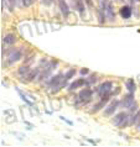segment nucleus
<instances>
[{"mask_svg":"<svg viewBox=\"0 0 140 147\" xmlns=\"http://www.w3.org/2000/svg\"><path fill=\"white\" fill-rule=\"evenodd\" d=\"M29 72H30V68H29L27 66H21V67L19 68V73H20L21 76H22V74H24V76H26Z\"/></svg>","mask_w":140,"mask_h":147,"instance_id":"obj_17","label":"nucleus"},{"mask_svg":"<svg viewBox=\"0 0 140 147\" xmlns=\"http://www.w3.org/2000/svg\"><path fill=\"white\" fill-rule=\"evenodd\" d=\"M139 122H140V110L133 116V124L134 125H139Z\"/></svg>","mask_w":140,"mask_h":147,"instance_id":"obj_19","label":"nucleus"},{"mask_svg":"<svg viewBox=\"0 0 140 147\" xmlns=\"http://www.w3.org/2000/svg\"><path fill=\"white\" fill-rule=\"evenodd\" d=\"M130 1H131V3H133V1H134V0H130Z\"/></svg>","mask_w":140,"mask_h":147,"instance_id":"obj_27","label":"nucleus"},{"mask_svg":"<svg viewBox=\"0 0 140 147\" xmlns=\"http://www.w3.org/2000/svg\"><path fill=\"white\" fill-rule=\"evenodd\" d=\"M119 104H120V103H119V100H114L113 103L110 104L109 107H108V108H107V109L104 110V114H105L107 116H110V115H113V113L115 111V110H117V108L119 107Z\"/></svg>","mask_w":140,"mask_h":147,"instance_id":"obj_6","label":"nucleus"},{"mask_svg":"<svg viewBox=\"0 0 140 147\" xmlns=\"http://www.w3.org/2000/svg\"><path fill=\"white\" fill-rule=\"evenodd\" d=\"M18 92H19V94H20V96H21V99H22L24 101H25V103H26V104H29V105H31V101H29V100H27V98H26L25 95H24V94H22L21 92H20V90H19V89H18Z\"/></svg>","mask_w":140,"mask_h":147,"instance_id":"obj_21","label":"nucleus"},{"mask_svg":"<svg viewBox=\"0 0 140 147\" xmlns=\"http://www.w3.org/2000/svg\"><path fill=\"white\" fill-rule=\"evenodd\" d=\"M81 73H82V74H87V73H88V69H87V68L81 69Z\"/></svg>","mask_w":140,"mask_h":147,"instance_id":"obj_25","label":"nucleus"},{"mask_svg":"<svg viewBox=\"0 0 140 147\" xmlns=\"http://www.w3.org/2000/svg\"><path fill=\"white\" fill-rule=\"evenodd\" d=\"M62 77H63V74H57L56 77H53V78L48 82V87L53 88V87H56L57 84H60L61 82H62Z\"/></svg>","mask_w":140,"mask_h":147,"instance_id":"obj_9","label":"nucleus"},{"mask_svg":"<svg viewBox=\"0 0 140 147\" xmlns=\"http://www.w3.org/2000/svg\"><path fill=\"white\" fill-rule=\"evenodd\" d=\"M39 73V68L37 69H35L34 72H29L27 74H26V80H32L36 77V74Z\"/></svg>","mask_w":140,"mask_h":147,"instance_id":"obj_16","label":"nucleus"},{"mask_svg":"<svg viewBox=\"0 0 140 147\" xmlns=\"http://www.w3.org/2000/svg\"><path fill=\"white\" fill-rule=\"evenodd\" d=\"M96 80H97V77L93 74V76H90L88 79H86V84H87V85H90V84L96 83Z\"/></svg>","mask_w":140,"mask_h":147,"instance_id":"obj_20","label":"nucleus"},{"mask_svg":"<svg viewBox=\"0 0 140 147\" xmlns=\"http://www.w3.org/2000/svg\"><path fill=\"white\" fill-rule=\"evenodd\" d=\"M125 85H126V88H128V90H129V93H134L135 92V88H137V87H135V83H134L133 79L126 80Z\"/></svg>","mask_w":140,"mask_h":147,"instance_id":"obj_14","label":"nucleus"},{"mask_svg":"<svg viewBox=\"0 0 140 147\" xmlns=\"http://www.w3.org/2000/svg\"><path fill=\"white\" fill-rule=\"evenodd\" d=\"M76 74V69L75 68H72V69H69V71L67 72V73H66V76H65V79H71L72 78V77L73 76H75Z\"/></svg>","mask_w":140,"mask_h":147,"instance_id":"obj_18","label":"nucleus"},{"mask_svg":"<svg viewBox=\"0 0 140 147\" xmlns=\"http://www.w3.org/2000/svg\"><path fill=\"white\" fill-rule=\"evenodd\" d=\"M83 84H86V79H83V78H82V79H78V80H75V82H73V83L69 85V88H68V89H69V90H75V89L80 88L81 85H83Z\"/></svg>","mask_w":140,"mask_h":147,"instance_id":"obj_12","label":"nucleus"},{"mask_svg":"<svg viewBox=\"0 0 140 147\" xmlns=\"http://www.w3.org/2000/svg\"><path fill=\"white\" fill-rule=\"evenodd\" d=\"M34 1H35V0H34Z\"/></svg>","mask_w":140,"mask_h":147,"instance_id":"obj_28","label":"nucleus"},{"mask_svg":"<svg viewBox=\"0 0 140 147\" xmlns=\"http://www.w3.org/2000/svg\"><path fill=\"white\" fill-rule=\"evenodd\" d=\"M112 88H113V83H112V82H104V83L101 84L99 87H98L97 92H98V94H99L101 96H103V95L109 94L110 90H112Z\"/></svg>","mask_w":140,"mask_h":147,"instance_id":"obj_3","label":"nucleus"},{"mask_svg":"<svg viewBox=\"0 0 140 147\" xmlns=\"http://www.w3.org/2000/svg\"><path fill=\"white\" fill-rule=\"evenodd\" d=\"M134 103H135V101H134V94H133V93L128 94V95L124 98V99L120 101L122 107H123V108H126V109H129Z\"/></svg>","mask_w":140,"mask_h":147,"instance_id":"obj_4","label":"nucleus"},{"mask_svg":"<svg viewBox=\"0 0 140 147\" xmlns=\"http://www.w3.org/2000/svg\"><path fill=\"white\" fill-rule=\"evenodd\" d=\"M86 3H87V5H89V6H92L93 4H92V0H84Z\"/></svg>","mask_w":140,"mask_h":147,"instance_id":"obj_26","label":"nucleus"},{"mask_svg":"<svg viewBox=\"0 0 140 147\" xmlns=\"http://www.w3.org/2000/svg\"><path fill=\"white\" fill-rule=\"evenodd\" d=\"M9 3H10V7H13L16 4V0H9Z\"/></svg>","mask_w":140,"mask_h":147,"instance_id":"obj_23","label":"nucleus"},{"mask_svg":"<svg viewBox=\"0 0 140 147\" xmlns=\"http://www.w3.org/2000/svg\"><path fill=\"white\" fill-rule=\"evenodd\" d=\"M101 5H102V10L105 13V16H107V18H108L110 21H114L115 14H114V11H113L112 4H110L109 1H107V0H103V1L101 3Z\"/></svg>","mask_w":140,"mask_h":147,"instance_id":"obj_2","label":"nucleus"},{"mask_svg":"<svg viewBox=\"0 0 140 147\" xmlns=\"http://www.w3.org/2000/svg\"><path fill=\"white\" fill-rule=\"evenodd\" d=\"M58 5H60V10H61V13L63 14V16H67L69 10H68V6H67V4H66V1L65 0H60Z\"/></svg>","mask_w":140,"mask_h":147,"instance_id":"obj_11","label":"nucleus"},{"mask_svg":"<svg viewBox=\"0 0 140 147\" xmlns=\"http://www.w3.org/2000/svg\"><path fill=\"white\" fill-rule=\"evenodd\" d=\"M52 66H53V63L52 64H48V66H46L43 68V72L41 73V76H40V79L41 80H43V79H46L48 76H50V73L52 71Z\"/></svg>","mask_w":140,"mask_h":147,"instance_id":"obj_10","label":"nucleus"},{"mask_svg":"<svg viewBox=\"0 0 140 147\" xmlns=\"http://www.w3.org/2000/svg\"><path fill=\"white\" fill-rule=\"evenodd\" d=\"M7 58H9V63H14L16 62V61H19L20 58H21V52H20L19 50H11L9 52V56H7Z\"/></svg>","mask_w":140,"mask_h":147,"instance_id":"obj_5","label":"nucleus"},{"mask_svg":"<svg viewBox=\"0 0 140 147\" xmlns=\"http://www.w3.org/2000/svg\"><path fill=\"white\" fill-rule=\"evenodd\" d=\"M119 13H120V16L123 19H130L131 14H133V11H131V7L130 6H122L120 10H119Z\"/></svg>","mask_w":140,"mask_h":147,"instance_id":"obj_7","label":"nucleus"},{"mask_svg":"<svg viewBox=\"0 0 140 147\" xmlns=\"http://www.w3.org/2000/svg\"><path fill=\"white\" fill-rule=\"evenodd\" d=\"M32 1H34V0H21V3H22L24 6H30L32 4Z\"/></svg>","mask_w":140,"mask_h":147,"instance_id":"obj_22","label":"nucleus"},{"mask_svg":"<svg viewBox=\"0 0 140 147\" xmlns=\"http://www.w3.org/2000/svg\"><path fill=\"white\" fill-rule=\"evenodd\" d=\"M75 7L80 11L81 14H83L84 13V4H83V0H75Z\"/></svg>","mask_w":140,"mask_h":147,"instance_id":"obj_13","label":"nucleus"},{"mask_svg":"<svg viewBox=\"0 0 140 147\" xmlns=\"http://www.w3.org/2000/svg\"><path fill=\"white\" fill-rule=\"evenodd\" d=\"M90 96H92V90L90 89H83L81 93H80V95H78V99H81V100H83V101H87L90 99Z\"/></svg>","mask_w":140,"mask_h":147,"instance_id":"obj_8","label":"nucleus"},{"mask_svg":"<svg viewBox=\"0 0 140 147\" xmlns=\"http://www.w3.org/2000/svg\"><path fill=\"white\" fill-rule=\"evenodd\" d=\"M129 119L130 117L128 116L126 113H120L115 117H113L112 122H113V125L118 126V127H125L128 124H131V121H129Z\"/></svg>","mask_w":140,"mask_h":147,"instance_id":"obj_1","label":"nucleus"},{"mask_svg":"<svg viewBox=\"0 0 140 147\" xmlns=\"http://www.w3.org/2000/svg\"><path fill=\"white\" fill-rule=\"evenodd\" d=\"M16 41V36L13 35V34H10V35H6L5 37H4V42L7 43V45H11V43H14Z\"/></svg>","mask_w":140,"mask_h":147,"instance_id":"obj_15","label":"nucleus"},{"mask_svg":"<svg viewBox=\"0 0 140 147\" xmlns=\"http://www.w3.org/2000/svg\"><path fill=\"white\" fill-rule=\"evenodd\" d=\"M43 4H46V5H50V4L52 3V0H42Z\"/></svg>","mask_w":140,"mask_h":147,"instance_id":"obj_24","label":"nucleus"}]
</instances>
